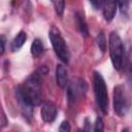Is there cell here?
<instances>
[{
  "label": "cell",
  "mask_w": 132,
  "mask_h": 132,
  "mask_svg": "<svg viewBox=\"0 0 132 132\" xmlns=\"http://www.w3.org/2000/svg\"><path fill=\"white\" fill-rule=\"evenodd\" d=\"M44 72L38 69L16 89V97L26 117H31L34 106L41 101V75Z\"/></svg>",
  "instance_id": "cell-1"
},
{
  "label": "cell",
  "mask_w": 132,
  "mask_h": 132,
  "mask_svg": "<svg viewBox=\"0 0 132 132\" xmlns=\"http://www.w3.org/2000/svg\"><path fill=\"white\" fill-rule=\"evenodd\" d=\"M109 56L114 69L120 70L124 65L125 48L120 35L117 32L109 34Z\"/></svg>",
  "instance_id": "cell-2"
},
{
  "label": "cell",
  "mask_w": 132,
  "mask_h": 132,
  "mask_svg": "<svg viewBox=\"0 0 132 132\" xmlns=\"http://www.w3.org/2000/svg\"><path fill=\"white\" fill-rule=\"evenodd\" d=\"M93 85H94V94L96 98L97 105L99 106L100 110L106 114L108 112V94L107 88L104 81V78L99 72H94L93 77Z\"/></svg>",
  "instance_id": "cell-3"
},
{
  "label": "cell",
  "mask_w": 132,
  "mask_h": 132,
  "mask_svg": "<svg viewBox=\"0 0 132 132\" xmlns=\"http://www.w3.org/2000/svg\"><path fill=\"white\" fill-rule=\"evenodd\" d=\"M48 37H50V40L52 42V45L54 47L56 55L59 57V59L63 63L67 64L70 59V54H69L68 46L65 43V40L62 37L60 31L56 27H52L48 32Z\"/></svg>",
  "instance_id": "cell-4"
},
{
  "label": "cell",
  "mask_w": 132,
  "mask_h": 132,
  "mask_svg": "<svg viewBox=\"0 0 132 132\" xmlns=\"http://www.w3.org/2000/svg\"><path fill=\"white\" fill-rule=\"evenodd\" d=\"M113 109L119 117H124L129 109V100L122 86H117L113 89Z\"/></svg>",
  "instance_id": "cell-5"
},
{
  "label": "cell",
  "mask_w": 132,
  "mask_h": 132,
  "mask_svg": "<svg viewBox=\"0 0 132 132\" xmlns=\"http://www.w3.org/2000/svg\"><path fill=\"white\" fill-rule=\"evenodd\" d=\"M86 90H87V86L82 79H77L76 81H72L70 85H68L67 96L69 103L70 104L74 103L79 96L85 94Z\"/></svg>",
  "instance_id": "cell-6"
},
{
  "label": "cell",
  "mask_w": 132,
  "mask_h": 132,
  "mask_svg": "<svg viewBox=\"0 0 132 132\" xmlns=\"http://www.w3.org/2000/svg\"><path fill=\"white\" fill-rule=\"evenodd\" d=\"M40 114L41 119L45 123H51L53 122L56 117H57V107L53 102L45 101L41 104L40 107Z\"/></svg>",
  "instance_id": "cell-7"
},
{
  "label": "cell",
  "mask_w": 132,
  "mask_h": 132,
  "mask_svg": "<svg viewBox=\"0 0 132 132\" xmlns=\"http://www.w3.org/2000/svg\"><path fill=\"white\" fill-rule=\"evenodd\" d=\"M117 0H103L102 3V11H103V16L105 21L110 22L117 12Z\"/></svg>",
  "instance_id": "cell-8"
},
{
  "label": "cell",
  "mask_w": 132,
  "mask_h": 132,
  "mask_svg": "<svg viewBox=\"0 0 132 132\" xmlns=\"http://www.w3.org/2000/svg\"><path fill=\"white\" fill-rule=\"evenodd\" d=\"M56 81L60 88H65L68 86L67 70L62 64H58L56 67Z\"/></svg>",
  "instance_id": "cell-9"
},
{
  "label": "cell",
  "mask_w": 132,
  "mask_h": 132,
  "mask_svg": "<svg viewBox=\"0 0 132 132\" xmlns=\"http://www.w3.org/2000/svg\"><path fill=\"white\" fill-rule=\"evenodd\" d=\"M26 39H27V34L26 32L24 31H21L18 33V35L13 38L12 40V43H11V48L12 51H18L19 48H21L24 43L26 42Z\"/></svg>",
  "instance_id": "cell-10"
},
{
  "label": "cell",
  "mask_w": 132,
  "mask_h": 132,
  "mask_svg": "<svg viewBox=\"0 0 132 132\" xmlns=\"http://www.w3.org/2000/svg\"><path fill=\"white\" fill-rule=\"evenodd\" d=\"M76 23H77V27H78V30L80 32V34L82 36H88V27H87V24H86V21H85V18H84V14L82 12L78 11L76 12Z\"/></svg>",
  "instance_id": "cell-11"
},
{
  "label": "cell",
  "mask_w": 132,
  "mask_h": 132,
  "mask_svg": "<svg viewBox=\"0 0 132 132\" xmlns=\"http://www.w3.org/2000/svg\"><path fill=\"white\" fill-rule=\"evenodd\" d=\"M43 52V43L39 38H36L33 40L31 44V54L33 57H38Z\"/></svg>",
  "instance_id": "cell-12"
},
{
  "label": "cell",
  "mask_w": 132,
  "mask_h": 132,
  "mask_svg": "<svg viewBox=\"0 0 132 132\" xmlns=\"http://www.w3.org/2000/svg\"><path fill=\"white\" fill-rule=\"evenodd\" d=\"M55 10L58 15H62L64 11V6H65V1L64 0H52Z\"/></svg>",
  "instance_id": "cell-13"
},
{
  "label": "cell",
  "mask_w": 132,
  "mask_h": 132,
  "mask_svg": "<svg viewBox=\"0 0 132 132\" xmlns=\"http://www.w3.org/2000/svg\"><path fill=\"white\" fill-rule=\"evenodd\" d=\"M97 44L98 47L101 50V52H105L106 50V38L102 32H100L97 36Z\"/></svg>",
  "instance_id": "cell-14"
},
{
  "label": "cell",
  "mask_w": 132,
  "mask_h": 132,
  "mask_svg": "<svg viewBox=\"0 0 132 132\" xmlns=\"http://www.w3.org/2000/svg\"><path fill=\"white\" fill-rule=\"evenodd\" d=\"M118 2V5L120 7V10L122 13H126L127 10H128V7H129V3H130V0H117Z\"/></svg>",
  "instance_id": "cell-15"
},
{
  "label": "cell",
  "mask_w": 132,
  "mask_h": 132,
  "mask_svg": "<svg viewBox=\"0 0 132 132\" xmlns=\"http://www.w3.org/2000/svg\"><path fill=\"white\" fill-rule=\"evenodd\" d=\"M103 129H104V126H103V121H102V119L101 118H97L96 119V123H95V128H94V130L95 131H103Z\"/></svg>",
  "instance_id": "cell-16"
},
{
  "label": "cell",
  "mask_w": 132,
  "mask_h": 132,
  "mask_svg": "<svg viewBox=\"0 0 132 132\" xmlns=\"http://www.w3.org/2000/svg\"><path fill=\"white\" fill-rule=\"evenodd\" d=\"M59 130H60L61 132H68V131H70V125H69V123H68L67 121L62 122V124H61Z\"/></svg>",
  "instance_id": "cell-17"
},
{
  "label": "cell",
  "mask_w": 132,
  "mask_h": 132,
  "mask_svg": "<svg viewBox=\"0 0 132 132\" xmlns=\"http://www.w3.org/2000/svg\"><path fill=\"white\" fill-rule=\"evenodd\" d=\"M90 2H91V4L93 5L94 8L98 9V8H100V7L102 6L103 0H90Z\"/></svg>",
  "instance_id": "cell-18"
},
{
  "label": "cell",
  "mask_w": 132,
  "mask_h": 132,
  "mask_svg": "<svg viewBox=\"0 0 132 132\" xmlns=\"http://www.w3.org/2000/svg\"><path fill=\"white\" fill-rule=\"evenodd\" d=\"M4 50H5V37L2 35L1 36V55L4 54Z\"/></svg>",
  "instance_id": "cell-19"
},
{
  "label": "cell",
  "mask_w": 132,
  "mask_h": 132,
  "mask_svg": "<svg viewBox=\"0 0 132 132\" xmlns=\"http://www.w3.org/2000/svg\"><path fill=\"white\" fill-rule=\"evenodd\" d=\"M128 82L130 85H132V64L130 65V68L128 71Z\"/></svg>",
  "instance_id": "cell-20"
},
{
  "label": "cell",
  "mask_w": 132,
  "mask_h": 132,
  "mask_svg": "<svg viewBox=\"0 0 132 132\" xmlns=\"http://www.w3.org/2000/svg\"><path fill=\"white\" fill-rule=\"evenodd\" d=\"M6 124H7V122H6V120H5V114L3 113V114H2V127H4Z\"/></svg>",
  "instance_id": "cell-21"
}]
</instances>
